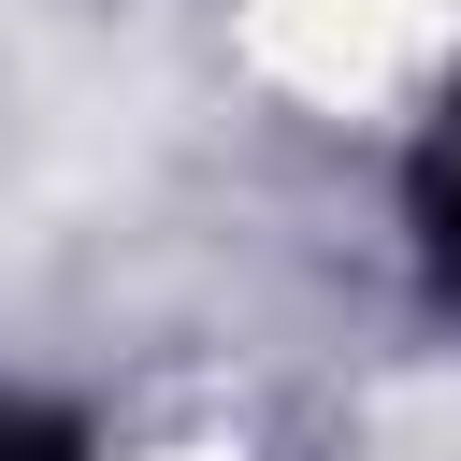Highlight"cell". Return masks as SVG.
<instances>
[{
  "mask_svg": "<svg viewBox=\"0 0 461 461\" xmlns=\"http://www.w3.org/2000/svg\"><path fill=\"white\" fill-rule=\"evenodd\" d=\"M418 245H432V274H447V303H461V101H447L432 144H418Z\"/></svg>",
  "mask_w": 461,
  "mask_h": 461,
  "instance_id": "6da1fadb",
  "label": "cell"
}]
</instances>
